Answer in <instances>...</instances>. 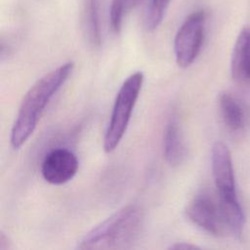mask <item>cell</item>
<instances>
[{"label": "cell", "mask_w": 250, "mask_h": 250, "mask_svg": "<svg viewBox=\"0 0 250 250\" xmlns=\"http://www.w3.org/2000/svg\"><path fill=\"white\" fill-rule=\"evenodd\" d=\"M72 69L73 63L65 62L39 78L25 93L11 130L10 142L15 149L32 135L45 107L68 79Z\"/></svg>", "instance_id": "obj_1"}, {"label": "cell", "mask_w": 250, "mask_h": 250, "mask_svg": "<svg viewBox=\"0 0 250 250\" xmlns=\"http://www.w3.org/2000/svg\"><path fill=\"white\" fill-rule=\"evenodd\" d=\"M143 226V212L137 205H127L88 231L77 244L81 250L125 249L138 238Z\"/></svg>", "instance_id": "obj_2"}, {"label": "cell", "mask_w": 250, "mask_h": 250, "mask_svg": "<svg viewBox=\"0 0 250 250\" xmlns=\"http://www.w3.org/2000/svg\"><path fill=\"white\" fill-rule=\"evenodd\" d=\"M143 83L144 73L136 71L129 75L119 88L104 137L105 152L113 151L125 135Z\"/></svg>", "instance_id": "obj_3"}, {"label": "cell", "mask_w": 250, "mask_h": 250, "mask_svg": "<svg viewBox=\"0 0 250 250\" xmlns=\"http://www.w3.org/2000/svg\"><path fill=\"white\" fill-rule=\"evenodd\" d=\"M205 21V12L195 11L187 17L178 29L174 40V52L180 67H188L199 55L204 41Z\"/></svg>", "instance_id": "obj_4"}, {"label": "cell", "mask_w": 250, "mask_h": 250, "mask_svg": "<svg viewBox=\"0 0 250 250\" xmlns=\"http://www.w3.org/2000/svg\"><path fill=\"white\" fill-rule=\"evenodd\" d=\"M78 170L76 155L65 147L49 151L41 164L43 179L52 185H62L70 181Z\"/></svg>", "instance_id": "obj_5"}, {"label": "cell", "mask_w": 250, "mask_h": 250, "mask_svg": "<svg viewBox=\"0 0 250 250\" xmlns=\"http://www.w3.org/2000/svg\"><path fill=\"white\" fill-rule=\"evenodd\" d=\"M211 163L219 198H237L231 155L224 143L217 142L213 145Z\"/></svg>", "instance_id": "obj_6"}, {"label": "cell", "mask_w": 250, "mask_h": 250, "mask_svg": "<svg viewBox=\"0 0 250 250\" xmlns=\"http://www.w3.org/2000/svg\"><path fill=\"white\" fill-rule=\"evenodd\" d=\"M188 219L197 227L213 235H222L227 228L223 221L219 204L207 195L194 197L187 206Z\"/></svg>", "instance_id": "obj_7"}, {"label": "cell", "mask_w": 250, "mask_h": 250, "mask_svg": "<svg viewBox=\"0 0 250 250\" xmlns=\"http://www.w3.org/2000/svg\"><path fill=\"white\" fill-rule=\"evenodd\" d=\"M163 155L167 163L171 166L181 165L187 156V147L176 114H172L165 125Z\"/></svg>", "instance_id": "obj_8"}, {"label": "cell", "mask_w": 250, "mask_h": 250, "mask_svg": "<svg viewBox=\"0 0 250 250\" xmlns=\"http://www.w3.org/2000/svg\"><path fill=\"white\" fill-rule=\"evenodd\" d=\"M230 71L233 79L250 80V28L238 34L230 59Z\"/></svg>", "instance_id": "obj_9"}, {"label": "cell", "mask_w": 250, "mask_h": 250, "mask_svg": "<svg viewBox=\"0 0 250 250\" xmlns=\"http://www.w3.org/2000/svg\"><path fill=\"white\" fill-rule=\"evenodd\" d=\"M219 208L227 230L236 238L242 234L245 216L237 198H219Z\"/></svg>", "instance_id": "obj_10"}, {"label": "cell", "mask_w": 250, "mask_h": 250, "mask_svg": "<svg viewBox=\"0 0 250 250\" xmlns=\"http://www.w3.org/2000/svg\"><path fill=\"white\" fill-rule=\"evenodd\" d=\"M219 108L224 123L231 130H239L244 126L243 107L230 93L222 92L219 96Z\"/></svg>", "instance_id": "obj_11"}, {"label": "cell", "mask_w": 250, "mask_h": 250, "mask_svg": "<svg viewBox=\"0 0 250 250\" xmlns=\"http://www.w3.org/2000/svg\"><path fill=\"white\" fill-rule=\"evenodd\" d=\"M85 28L88 41L94 47L101 44V27L99 17V0H88L86 8Z\"/></svg>", "instance_id": "obj_12"}, {"label": "cell", "mask_w": 250, "mask_h": 250, "mask_svg": "<svg viewBox=\"0 0 250 250\" xmlns=\"http://www.w3.org/2000/svg\"><path fill=\"white\" fill-rule=\"evenodd\" d=\"M144 0H111L110 28L114 33H119L124 17L132 9L139 6Z\"/></svg>", "instance_id": "obj_13"}, {"label": "cell", "mask_w": 250, "mask_h": 250, "mask_svg": "<svg viewBox=\"0 0 250 250\" xmlns=\"http://www.w3.org/2000/svg\"><path fill=\"white\" fill-rule=\"evenodd\" d=\"M170 0H150L146 15V28L153 31L162 22Z\"/></svg>", "instance_id": "obj_14"}, {"label": "cell", "mask_w": 250, "mask_h": 250, "mask_svg": "<svg viewBox=\"0 0 250 250\" xmlns=\"http://www.w3.org/2000/svg\"><path fill=\"white\" fill-rule=\"evenodd\" d=\"M197 248H199V247L196 245L190 244V243H187V242L175 243L169 247V249H176V250H182V249L188 250V249H197Z\"/></svg>", "instance_id": "obj_15"}]
</instances>
